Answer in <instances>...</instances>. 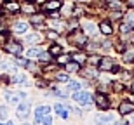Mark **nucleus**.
I'll use <instances>...</instances> for the list:
<instances>
[{"mask_svg":"<svg viewBox=\"0 0 134 125\" xmlns=\"http://www.w3.org/2000/svg\"><path fill=\"white\" fill-rule=\"evenodd\" d=\"M68 40L71 42L73 45H77V47H80V49H82V47H85V45H87V35H85L82 30H79V28H77V30H73L68 35Z\"/></svg>","mask_w":134,"mask_h":125,"instance_id":"1","label":"nucleus"},{"mask_svg":"<svg viewBox=\"0 0 134 125\" xmlns=\"http://www.w3.org/2000/svg\"><path fill=\"white\" fill-rule=\"evenodd\" d=\"M73 99L79 103V104H84V106H89L92 103V97H91L89 92H82V90H77L73 94Z\"/></svg>","mask_w":134,"mask_h":125,"instance_id":"2","label":"nucleus"},{"mask_svg":"<svg viewBox=\"0 0 134 125\" xmlns=\"http://www.w3.org/2000/svg\"><path fill=\"white\" fill-rule=\"evenodd\" d=\"M94 103H96V106H98L99 110H108L110 108V99L103 94V92H98V94L94 96Z\"/></svg>","mask_w":134,"mask_h":125,"instance_id":"3","label":"nucleus"},{"mask_svg":"<svg viewBox=\"0 0 134 125\" xmlns=\"http://www.w3.org/2000/svg\"><path fill=\"white\" fill-rule=\"evenodd\" d=\"M113 59L111 57H101L99 59V64H98V70L99 71H111L113 68Z\"/></svg>","mask_w":134,"mask_h":125,"instance_id":"4","label":"nucleus"},{"mask_svg":"<svg viewBox=\"0 0 134 125\" xmlns=\"http://www.w3.org/2000/svg\"><path fill=\"white\" fill-rule=\"evenodd\" d=\"M5 99L10 104H19V99H25L23 92H5Z\"/></svg>","mask_w":134,"mask_h":125,"instance_id":"5","label":"nucleus"},{"mask_svg":"<svg viewBox=\"0 0 134 125\" xmlns=\"http://www.w3.org/2000/svg\"><path fill=\"white\" fill-rule=\"evenodd\" d=\"M119 113H120V115H132V113H134V103H131V101H124V103H120Z\"/></svg>","mask_w":134,"mask_h":125,"instance_id":"6","label":"nucleus"},{"mask_svg":"<svg viewBox=\"0 0 134 125\" xmlns=\"http://www.w3.org/2000/svg\"><path fill=\"white\" fill-rule=\"evenodd\" d=\"M30 106H31L30 101H23V103L18 106V116H19V118H26V115L30 113Z\"/></svg>","mask_w":134,"mask_h":125,"instance_id":"7","label":"nucleus"},{"mask_svg":"<svg viewBox=\"0 0 134 125\" xmlns=\"http://www.w3.org/2000/svg\"><path fill=\"white\" fill-rule=\"evenodd\" d=\"M63 7V2L61 0H47L44 4V10H47V12H51V10H58Z\"/></svg>","mask_w":134,"mask_h":125,"instance_id":"8","label":"nucleus"},{"mask_svg":"<svg viewBox=\"0 0 134 125\" xmlns=\"http://www.w3.org/2000/svg\"><path fill=\"white\" fill-rule=\"evenodd\" d=\"M49 111H51L49 106H45V104H44V106H38V108L35 110V120L40 123V120H42L45 115H49Z\"/></svg>","mask_w":134,"mask_h":125,"instance_id":"9","label":"nucleus"},{"mask_svg":"<svg viewBox=\"0 0 134 125\" xmlns=\"http://www.w3.org/2000/svg\"><path fill=\"white\" fill-rule=\"evenodd\" d=\"M5 50L10 52V54H21L23 47H21L19 42H10V44H5Z\"/></svg>","mask_w":134,"mask_h":125,"instance_id":"10","label":"nucleus"},{"mask_svg":"<svg viewBox=\"0 0 134 125\" xmlns=\"http://www.w3.org/2000/svg\"><path fill=\"white\" fill-rule=\"evenodd\" d=\"M65 70L68 71V73H77V71H80V63H77V61L70 59L68 63L65 64Z\"/></svg>","mask_w":134,"mask_h":125,"instance_id":"11","label":"nucleus"},{"mask_svg":"<svg viewBox=\"0 0 134 125\" xmlns=\"http://www.w3.org/2000/svg\"><path fill=\"white\" fill-rule=\"evenodd\" d=\"M5 9L9 10V12H19L21 5L18 4L16 0H7V2H5Z\"/></svg>","mask_w":134,"mask_h":125,"instance_id":"12","label":"nucleus"},{"mask_svg":"<svg viewBox=\"0 0 134 125\" xmlns=\"http://www.w3.org/2000/svg\"><path fill=\"white\" fill-rule=\"evenodd\" d=\"M113 122V115H101V116H98L96 118V123L98 125H106V123H111Z\"/></svg>","mask_w":134,"mask_h":125,"instance_id":"13","label":"nucleus"},{"mask_svg":"<svg viewBox=\"0 0 134 125\" xmlns=\"http://www.w3.org/2000/svg\"><path fill=\"white\" fill-rule=\"evenodd\" d=\"M40 54H42V49H40V47H35V49L26 50V57H28V59H38Z\"/></svg>","mask_w":134,"mask_h":125,"instance_id":"14","label":"nucleus"},{"mask_svg":"<svg viewBox=\"0 0 134 125\" xmlns=\"http://www.w3.org/2000/svg\"><path fill=\"white\" fill-rule=\"evenodd\" d=\"M99 30H101L103 35H111V33H113V28H111V25H110L108 21H103V23H101Z\"/></svg>","mask_w":134,"mask_h":125,"instance_id":"15","label":"nucleus"},{"mask_svg":"<svg viewBox=\"0 0 134 125\" xmlns=\"http://www.w3.org/2000/svg\"><path fill=\"white\" fill-rule=\"evenodd\" d=\"M124 61H127V63L134 61V45H131L124 50Z\"/></svg>","mask_w":134,"mask_h":125,"instance_id":"16","label":"nucleus"},{"mask_svg":"<svg viewBox=\"0 0 134 125\" xmlns=\"http://www.w3.org/2000/svg\"><path fill=\"white\" fill-rule=\"evenodd\" d=\"M84 33L85 35H94L96 33V26L92 25V23H89V21H84Z\"/></svg>","mask_w":134,"mask_h":125,"instance_id":"17","label":"nucleus"},{"mask_svg":"<svg viewBox=\"0 0 134 125\" xmlns=\"http://www.w3.org/2000/svg\"><path fill=\"white\" fill-rule=\"evenodd\" d=\"M28 28H30V26H28V23H16V25L12 26V30H14L16 33H25Z\"/></svg>","mask_w":134,"mask_h":125,"instance_id":"18","label":"nucleus"},{"mask_svg":"<svg viewBox=\"0 0 134 125\" xmlns=\"http://www.w3.org/2000/svg\"><path fill=\"white\" fill-rule=\"evenodd\" d=\"M54 111H56V113H58V115L61 116V118H68V110H66L65 106L56 104V106H54Z\"/></svg>","mask_w":134,"mask_h":125,"instance_id":"19","label":"nucleus"},{"mask_svg":"<svg viewBox=\"0 0 134 125\" xmlns=\"http://www.w3.org/2000/svg\"><path fill=\"white\" fill-rule=\"evenodd\" d=\"M71 59H73V61H77V63H80V64H82V63H85V61H87V56H85L84 52H75V54L71 56Z\"/></svg>","mask_w":134,"mask_h":125,"instance_id":"20","label":"nucleus"},{"mask_svg":"<svg viewBox=\"0 0 134 125\" xmlns=\"http://www.w3.org/2000/svg\"><path fill=\"white\" fill-rule=\"evenodd\" d=\"M40 40H42V37H40L38 33H31V35L26 37V42H28V44H38Z\"/></svg>","mask_w":134,"mask_h":125,"instance_id":"21","label":"nucleus"},{"mask_svg":"<svg viewBox=\"0 0 134 125\" xmlns=\"http://www.w3.org/2000/svg\"><path fill=\"white\" fill-rule=\"evenodd\" d=\"M49 52H51V56H59V54H63V49H61V45L54 44V45H51Z\"/></svg>","mask_w":134,"mask_h":125,"instance_id":"22","label":"nucleus"},{"mask_svg":"<svg viewBox=\"0 0 134 125\" xmlns=\"http://www.w3.org/2000/svg\"><path fill=\"white\" fill-rule=\"evenodd\" d=\"M66 87H68V90H80V84L77 80H68V84H66Z\"/></svg>","mask_w":134,"mask_h":125,"instance_id":"23","label":"nucleus"},{"mask_svg":"<svg viewBox=\"0 0 134 125\" xmlns=\"http://www.w3.org/2000/svg\"><path fill=\"white\" fill-rule=\"evenodd\" d=\"M70 59H71L70 56H66V54H59V56H58V59H56V64H66Z\"/></svg>","mask_w":134,"mask_h":125,"instance_id":"24","label":"nucleus"},{"mask_svg":"<svg viewBox=\"0 0 134 125\" xmlns=\"http://www.w3.org/2000/svg\"><path fill=\"white\" fill-rule=\"evenodd\" d=\"M68 71H61V73H56V80L58 82H68Z\"/></svg>","mask_w":134,"mask_h":125,"instance_id":"25","label":"nucleus"},{"mask_svg":"<svg viewBox=\"0 0 134 125\" xmlns=\"http://www.w3.org/2000/svg\"><path fill=\"white\" fill-rule=\"evenodd\" d=\"M84 76H87V78H96L98 76V71L94 70V68H91V70H87V71H80Z\"/></svg>","mask_w":134,"mask_h":125,"instance_id":"26","label":"nucleus"},{"mask_svg":"<svg viewBox=\"0 0 134 125\" xmlns=\"http://www.w3.org/2000/svg\"><path fill=\"white\" fill-rule=\"evenodd\" d=\"M0 70L2 71H16V66L10 64V63H2L0 64Z\"/></svg>","mask_w":134,"mask_h":125,"instance_id":"27","label":"nucleus"},{"mask_svg":"<svg viewBox=\"0 0 134 125\" xmlns=\"http://www.w3.org/2000/svg\"><path fill=\"white\" fill-rule=\"evenodd\" d=\"M30 21L33 23V25H38V23H42V21H44V16H40V14H31Z\"/></svg>","mask_w":134,"mask_h":125,"instance_id":"28","label":"nucleus"},{"mask_svg":"<svg viewBox=\"0 0 134 125\" xmlns=\"http://www.w3.org/2000/svg\"><path fill=\"white\" fill-rule=\"evenodd\" d=\"M12 82H14V84H25V75H21V73L14 75L12 76Z\"/></svg>","mask_w":134,"mask_h":125,"instance_id":"29","label":"nucleus"},{"mask_svg":"<svg viewBox=\"0 0 134 125\" xmlns=\"http://www.w3.org/2000/svg\"><path fill=\"white\" fill-rule=\"evenodd\" d=\"M38 59H40V63H49V61H51V52H47V54L42 52V54L38 56Z\"/></svg>","mask_w":134,"mask_h":125,"instance_id":"30","label":"nucleus"},{"mask_svg":"<svg viewBox=\"0 0 134 125\" xmlns=\"http://www.w3.org/2000/svg\"><path fill=\"white\" fill-rule=\"evenodd\" d=\"M21 10H23V12H26V14H35V7H33V5H23V7H21Z\"/></svg>","mask_w":134,"mask_h":125,"instance_id":"31","label":"nucleus"},{"mask_svg":"<svg viewBox=\"0 0 134 125\" xmlns=\"http://www.w3.org/2000/svg\"><path fill=\"white\" fill-rule=\"evenodd\" d=\"M7 116H9L7 108H5V106H0V120H7Z\"/></svg>","mask_w":134,"mask_h":125,"instance_id":"32","label":"nucleus"},{"mask_svg":"<svg viewBox=\"0 0 134 125\" xmlns=\"http://www.w3.org/2000/svg\"><path fill=\"white\" fill-rule=\"evenodd\" d=\"M131 30H132V26H131L129 23H125V25H122V26H120V31H122V33H129Z\"/></svg>","mask_w":134,"mask_h":125,"instance_id":"33","label":"nucleus"},{"mask_svg":"<svg viewBox=\"0 0 134 125\" xmlns=\"http://www.w3.org/2000/svg\"><path fill=\"white\" fill-rule=\"evenodd\" d=\"M99 59H101V57H98V56H91L89 63H91L92 66H98V64H99Z\"/></svg>","mask_w":134,"mask_h":125,"instance_id":"34","label":"nucleus"},{"mask_svg":"<svg viewBox=\"0 0 134 125\" xmlns=\"http://www.w3.org/2000/svg\"><path fill=\"white\" fill-rule=\"evenodd\" d=\"M14 61H16L19 66H25V68H26V64H28V59H23V57H16Z\"/></svg>","mask_w":134,"mask_h":125,"instance_id":"35","label":"nucleus"},{"mask_svg":"<svg viewBox=\"0 0 134 125\" xmlns=\"http://www.w3.org/2000/svg\"><path fill=\"white\" fill-rule=\"evenodd\" d=\"M40 123H42V125H51V123H52V120H51V116H49V115H45L44 118L40 120Z\"/></svg>","mask_w":134,"mask_h":125,"instance_id":"36","label":"nucleus"},{"mask_svg":"<svg viewBox=\"0 0 134 125\" xmlns=\"http://www.w3.org/2000/svg\"><path fill=\"white\" fill-rule=\"evenodd\" d=\"M51 17H52V19H59L61 17V12H58V10H51Z\"/></svg>","mask_w":134,"mask_h":125,"instance_id":"37","label":"nucleus"},{"mask_svg":"<svg viewBox=\"0 0 134 125\" xmlns=\"http://www.w3.org/2000/svg\"><path fill=\"white\" fill-rule=\"evenodd\" d=\"M37 87L44 89V87H47V82H45V80H37Z\"/></svg>","mask_w":134,"mask_h":125,"instance_id":"38","label":"nucleus"},{"mask_svg":"<svg viewBox=\"0 0 134 125\" xmlns=\"http://www.w3.org/2000/svg\"><path fill=\"white\" fill-rule=\"evenodd\" d=\"M127 23H129V25L134 28V14H129V16H127Z\"/></svg>","mask_w":134,"mask_h":125,"instance_id":"39","label":"nucleus"},{"mask_svg":"<svg viewBox=\"0 0 134 125\" xmlns=\"http://www.w3.org/2000/svg\"><path fill=\"white\" fill-rule=\"evenodd\" d=\"M0 44H7V35L5 33H0Z\"/></svg>","mask_w":134,"mask_h":125,"instance_id":"40","label":"nucleus"},{"mask_svg":"<svg viewBox=\"0 0 134 125\" xmlns=\"http://www.w3.org/2000/svg\"><path fill=\"white\" fill-rule=\"evenodd\" d=\"M47 37L54 40V38H58V33H54V31H49V33H47Z\"/></svg>","mask_w":134,"mask_h":125,"instance_id":"41","label":"nucleus"},{"mask_svg":"<svg viewBox=\"0 0 134 125\" xmlns=\"http://www.w3.org/2000/svg\"><path fill=\"white\" fill-rule=\"evenodd\" d=\"M115 125H129V123H127V122H125V120H120V122H117V123H115Z\"/></svg>","mask_w":134,"mask_h":125,"instance_id":"42","label":"nucleus"},{"mask_svg":"<svg viewBox=\"0 0 134 125\" xmlns=\"http://www.w3.org/2000/svg\"><path fill=\"white\" fill-rule=\"evenodd\" d=\"M125 2H127V5H129V7H134V0H125Z\"/></svg>","mask_w":134,"mask_h":125,"instance_id":"43","label":"nucleus"},{"mask_svg":"<svg viewBox=\"0 0 134 125\" xmlns=\"http://www.w3.org/2000/svg\"><path fill=\"white\" fill-rule=\"evenodd\" d=\"M115 85V90H122V85H120V84H113Z\"/></svg>","mask_w":134,"mask_h":125,"instance_id":"44","label":"nucleus"},{"mask_svg":"<svg viewBox=\"0 0 134 125\" xmlns=\"http://www.w3.org/2000/svg\"><path fill=\"white\" fill-rule=\"evenodd\" d=\"M131 123L134 125V113H132V118H131Z\"/></svg>","mask_w":134,"mask_h":125,"instance_id":"45","label":"nucleus"},{"mask_svg":"<svg viewBox=\"0 0 134 125\" xmlns=\"http://www.w3.org/2000/svg\"><path fill=\"white\" fill-rule=\"evenodd\" d=\"M5 125H14V123H12V122H7V123H5Z\"/></svg>","mask_w":134,"mask_h":125,"instance_id":"46","label":"nucleus"},{"mask_svg":"<svg viewBox=\"0 0 134 125\" xmlns=\"http://www.w3.org/2000/svg\"><path fill=\"white\" fill-rule=\"evenodd\" d=\"M77 2H87V0H77Z\"/></svg>","mask_w":134,"mask_h":125,"instance_id":"47","label":"nucleus"},{"mask_svg":"<svg viewBox=\"0 0 134 125\" xmlns=\"http://www.w3.org/2000/svg\"><path fill=\"white\" fill-rule=\"evenodd\" d=\"M2 30H4V28H2V26H0V31H2Z\"/></svg>","mask_w":134,"mask_h":125,"instance_id":"48","label":"nucleus"},{"mask_svg":"<svg viewBox=\"0 0 134 125\" xmlns=\"http://www.w3.org/2000/svg\"><path fill=\"white\" fill-rule=\"evenodd\" d=\"M23 125H30V123H23Z\"/></svg>","mask_w":134,"mask_h":125,"instance_id":"49","label":"nucleus"},{"mask_svg":"<svg viewBox=\"0 0 134 125\" xmlns=\"http://www.w3.org/2000/svg\"><path fill=\"white\" fill-rule=\"evenodd\" d=\"M0 125H4V123H2V122H0Z\"/></svg>","mask_w":134,"mask_h":125,"instance_id":"50","label":"nucleus"},{"mask_svg":"<svg viewBox=\"0 0 134 125\" xmlns=\"http://www.w3.org/2000/svg\"><path fill=\"white\" fill-rule=\"evenodd\" d=\"M4 2H7V0H4Z\"/></svg>","mask_w":134,"mask_h":125,"instance_id":"51","label":"nucleus"},{"mask_svg":"<svg viewBox=\"0 0 134 125\" xmlns=\"http://www.w3.org/2000/svg\"><path fill=\"white\" fill-rule=\"evenodd\" d=\"M132 90H134V87H132Z\"/></svg>","mask_w":134,"mask_h":125,"instance_id":"52","label":"nucleus"},{"mask_svg":"<svg viewBox=\"0 0 134 125\" xmlns=\"http://www.w3.org/2000/svg\"><path fill=\"white\" fill-rule=\"evenodd\" d=\"M0 17H2V16H0Z\"/></svg>","mask_w":134,"mask_h":125,"instance_id":"53","label":"nucleus"},{"mask_svg":"<svg viewBox=\"0 0 134 125\" xmlns=\"http://www.w3.org/2000/svg\"><path fill=\"white\" fill-rule=\"evenodd\" d=\"M132 75H134V73H132Z\"/></svg>","mask_w":134,"mask_h":125,"instance_id":"54","label":"nucleus"}]
</instances>
